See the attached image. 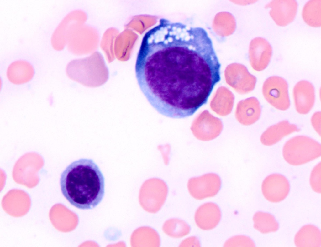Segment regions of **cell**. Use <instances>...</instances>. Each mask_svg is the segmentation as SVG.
Segmentation results:
<instances>
[{
    "label": "cell",
    "instance_id": "1",
    "mask_svg": "<svg viewBox=\"0 0 321 247\" xmlns=\"http://www.w3.org/2000/svg\"><path fill=\"white\" fill-rule=\"evenodd\" d=\"M141 92L158 113L181 119L205 104L220 80L218 60L174 47L136 60Z\"/></svg>",
    "mask_w": 321,
    "mask_h": 247
},
{
    "label": "cell",
    "instance_id": "2",
    "mask_svg": "<svg viewBox=\"0 0 321 247\" xmlns=\"http://www.w3.org/2000/svg\"><path fill=\"white\" fill-rule=\"evenodd\" d=\"M60 185L66 199L80 209L94 208L104 195V177L91 159L81 158L70 164L61 175Z\"/></svg>",
    "mask_w": 321,
    "mask_h": 247
},
{
    "label": "cell",
    "instance_id": "3",
    "mask_svg": "<svg viewBox=\"0 0 321 247\" xmlns=\"http://www.w3.org/2000/svg\"><path fill=\"white\" fill-rule=\"evenodd\" d=\"M286 161L294 165L304 164L321 155V144L305 136H295L288 141L283 149Z\"/></svg>",
    "mask_w": 321,
    "mask_h": 247
},
{
    "label": "cell",
    "instance_id": "4",
    "mask_svg": "<svg viewBox=\"0 0 321 247\" xmlns=\"http://www.w3.org/2000/svg\"><path fill=\"white\" fill-rule=\"evenodd\" d=\"M168 191L166 184L162 180L152 178L146 180L141 185L139 192L141 206L147 212H157L164 204Z\"/></svg>",
    "mask_w": 321,
    "mask_h": 247
},
{
    "label": "cell",
    "instance_id": "5",
    "mask_svg": "<svg viewBox=\"0 0 321 247\" xmlns=\"http://www.w3.org/2000/svg\"><path fill=\"white\" fill-rule=\"evenodd\" d=\"M262 91L267 101L277 109L284 111L290 107L288 85L283 78L277 76L269 77L263 83Z\"/></svg>",
    "mask_w": 321,
    "mask_h": 247
},
{
    "label": "cell",
    "instance_id": "6",
    "mask_svg": "<svg viewBox=\"0 0 321 247\" xmlns=\"http://www.w3.org/2000/svg\"><path fill=\"white\" fill-rule=\"evenodd\" d=\"M191 131L197 139L209 141L218 136L223 129L221 120L205 110L198 115L193 121Z\"/></svg>",
    "mask_w": 321,
    "mask_h": 247
},
{
    "label": "cell",
    "instance_id": "7",
    "mask_svg": "<svg viewBox=\"0 0 321 247\" xmlns=\"http://www.w3.org/2000/svg\"><path fill=\"white\" fill-rule=\"evenodd\" d=\"M227 83L241 94L248 93L255 88L256 79L244 65L237 63L227 66L225 71Z\"/></svg>",
    "mask_w": 321,
    "mask_h": 247
},
{
    "label": "cell",
    "instance_id": "8",
    "mask_svg": "<svg viewBox=\"0 0 321 247\" xmlns=\"http://www.w3.org/2000/svg\"><path fill=\"white\" fill-rule=\"evenodd\" d=\"M221 184V179L218 175L209 173L190 179L187 188L193 198L202 200L216 195L220 190Z\"/></svg>",
    "mask_w": 321,
    "mask_h": 247
},
{
    "label": "cell",
    "instance_id": "9",
    "mask_svg": "<svg viewBox=\"0 0 321 247\" xmlns=\"http://www.w3.org/2000/svg\"><path fill=\"white\" fill-rule=\"evenodd\" d=\"M289 190L288 180L279 174H272L267 176L262 185V191L264 197L272 202H278L283 200L287 195Z\"/></svg>",
    "mask_w": 321,
    "mask_h": 247
},
{
    "label": "cell",
    "instance_id": "10",
    "mask_svg": "<svg viewBox=\"0 0 321 247\" xmlns=\"http://www.w3.org/2000/svg\"><path fill=\"white\" fill-rule=\"evenodd\" d=\"M265 8H271L270 15L277 25L284 26L294 20L297 3L294 0H275L266 4Z\"/></svg>",
    "mask_w": 321,
    "mask_h": 247
},
{
    "label": "cell",
    "instance_id": "11",
    "mask_svg": "<svg viewBox=\"0 0 321 247\" xmlns=\"http://www.w3.org/2000/svg\"><path fill=\"white\" fill-rule=\"evenodd\" d=\"M272 53L271 46L264 38L256 37L250 43L249 57L252 68L257 71L265 69L269 63Z\"/></svg>",
    "mask_w": 321,
    "mask_h": 247
},
{
    "label": "cell",
    "instance_id": "12",
    "mask_svg": "<svg viewBox=\"0 0 321 247\" xmlns=\"http://www.w3.org/2000/svg\"><path fill=\"white\" fill-rule=\"evenodd\" d=\"M295 106L297 111L302 114L308 113L315 102V91L310 82L302 80L295 85L293 90Z\"/></svg>",
    "mask_w": 321,
    "mask_h": 247
},
{
    "label": "cell",
    "instance_id": "13",
    "mask_svg": "<svg viewBox=\"0 0 321 247\" xmlns=\"http://www.w3.org/2000/svg\"><path fill=\"white\" fill-rule=\"evenodd\" d=\"M221 217V212L216 204L208 202L201 205L196 210L195 220L197 226L205 230L215 228L219 222Z\"/></svg>",
    "mask_w": 321,
    "mask_h": 247
},
{
    "label": "cell",
    "instance_id": "14",
    "mask_svg": "<svg viewBox=\"0 0 321 247\" xmlns=\"http://www.w3.org/2000/svg\"><path fill=\"white\" fill-rule=\"evenodd\" d=\"M261 106L258 100L251 97L241 101L238 104L235 116L241 124L248 126L255 122L259 118Z\"/></svg>",
    "mask_w": 321,
    "mask_h": 247
},
{
    "label": "cell",
    "instance_id": "15",
    "mask_svg": "<svg viewBox=\"0 0 321 247\" xmlns=\"http://www.w3.org/2000/svg\"><path fill=\"white\" fill-rule=\"evenodd\" d=\"M299 130L296 125L290 123L287 121H283L268 128L262 134L260 141L265 145H272L284 136Z\"/></svg>",
    "mask_w": 321,
    "mask_h": 247
},
{
    "label": "cell",
    "instance_id": "16",
    "mask_svg": "<svg viewBox=\"0 0 321 247\" xmlns=\"http://www.w3.org/2000/svg\"><path fill=\"white\" fill-rule=\"evenodd\" d=\"M34 71L32 66L28 62L18 60L11 63L8 66L7 76L12 83L19 85L27 83L33 78Z\"/></svg>",
    "mask_w": 321,
    "mask_h": 247
},
{
    "label": "cell",
    "instance_id": "17",
    "mask_svg": "<svg viewBox=\"0 0 321 247\" xmlns=\"http://www.w3.org/2000/svg\"><path fill=\"white\" fill-rule=\"evenodd\" d=\"M234 96L227 88L222 86L217 90L210 103L212 109L218 114L225 116L231 112Z\"/></svg>",
    "mask_w": 321,
    "mask_h": 247
},
{
    "label": "cell",
    "instance_id": "18",
    "mask_svg": "<svg viewBox=\"0 0 321 247\" xmlns=\"http://www.w3.org/2000/svg\"><path fill=\"white\" fill-rule=\"evenodd\" d=\"M294 242L297 247H320L321 234L315 226L308 225L302 227L297 233Z\"/></svg>",
    "mask_w": 321,
    "mask_h": 247
},
{
    "label": "cell",
    "instance_id": "19",
    "mask_svg": "<svg viewBox=\"0 0 321 247\" xmlns=\"http://www.w3.org/2000/svg\"><path fill=\"white\" fill-rule=\"evenodd\" d=\"M132 244L135 247H159L160 239L157 232L153 229L143 226L137 229L134 232Z\"/></svg>",
    "mask_w": 321,
    "mask_h": 247
},
{
    "label": "cell",
    "instance_id": "20",
    "mask_svg": "<svg viewBox=\"0 0 321 247\" xmlns=\"http://www.w3.org/2000/svg\"><path fill=\"white\" fill-rule=\"evenodd\" d=\"M321 0H310L305 4L303 9L302 16L308 25L314 27L321 26Z\"/></svg>",
    "mask_w": 321,
    "mask_h": 247
},
{
    "label": "cell",
    "instance_id": "21",
    "mask_svg": "<svg viewBox=\"0 0 321 247\" xmlns=\"http://www.w3.org/2000/svg\"><path fill=\"white\" fill-rule=\"evenodd\" d=\"M235 22L233 16L226 12H221L216 15L214 19L213 27L215 32L221 36L232 34L235 28Z\"/></svg>",
    "mask_w": 321,
    "mask_h": 247
},
{
    "label": "cell",
    "instance_id": "22",
    "mask_svg": "<svg viewBox=\"0 0 321 247\" xmlns=\"http://www.w3.org/2000/svg\"><path fill=\"white\" fill-rule=\"evenodd\" d=\"M253 220L254 228L262 233L275 232L278 229V223L270 214L258 212L254 215Z\"/></svg>",
    "mask_w": 321,
    "mask_h": 247
},
{
    "label": "cell",
    "instance_id": "23",
    "mask_svg": "<svg viewBox=\"0 0 321 247\" xmlns=\"http://www.w3.org/2000/svg\"><path fill=\"white\" fill-rule=\"evenodd\" d=\"M162 229L168 235L175 238L184 236L190 231L188 225L184 221L177 219H171L166 221L163 225Z\"/></svg>",
    "mask_w": 321,
    "mask_h": 247
},
{
    "label": "cell",
    "instance_id": "24",
    "mask_svg": "<svg viewBox=\"0 0 321 247\" xmlns=\"http://www.w3.org/2000/svg\"><path fill=\"white\" fill-rule=\"evenodd\" d=\"M225 246L254 247L255 245L249 238L244 236H237L230 238L225 243Z\"/></svg>",
    "mask_w": 321,
    "mask_h": 247
},
{
    "label": "cell",
    "instance_id": "25",
    "mask_svg": "<svg viewBox=\"0 0 321 247\" xmlns=\"http://www.w3.org/2000/svg\"><path fill=\"white\" fill-rule=\"evenodd\" d=\"M321 163L318 164L313 170L310 182L312 188L315 191L321 193Z\"/></svg>",
    "mask_w": 321,
    "mask_h": 247
},
{
    "label": "cell",
    "instance_id": "26",
    "mask_svg": "<svg viewBox=\"0 0 321 247\" xmlns=\"http://www.w3.org/2000/svg\"><path fill=\"white\" fill-rule=\"evenodd\" d=\"M320 118L321 112H315L312 118V122L313 126L316 130L320 131Z\"/></svg>",
    "mask_w": 321,
    "mask_h": 247
}]
</instances>
